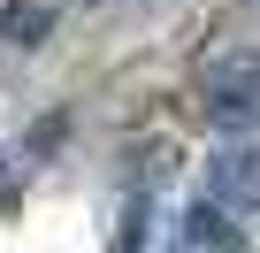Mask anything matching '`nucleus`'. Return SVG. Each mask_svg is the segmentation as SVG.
I'll return each instance as SVG.
<instances>
[{
	"label": "nucleus",
	"instance_id": "nucleus-2",
	"mask_svg": "<svg viewBox=\"0 0 260 253\" xmlns=\"http://www.w3.org/2000/svg\"><path fill=\"white\" fill-rule=\"evenodd\" d=\"M184 253H245V238H237V222H230V207L214 192L184 215Z\"/></svg>",
	"mask_w": 260,
	"mask_h": 253
},
{
	"label": "nucleus",
	"instance_id": "nucleus-1",
	"mask_svg": "<svg viewBox=\"0 0 260 253\" xmlns=\"http://www.w3.org/2000/svg\"><path fill=\"white\" fill-rule=\"evenodd\" d=\"M207 123L214 131H260V69L230 62L207 77Z\"/></svg>",
	"mask_w": 260,
	"mask_h": 253
},
{
	"label": "nucleus",
	"instance_id": "nucleus-3",
	"mask_svg": "<svg viewBox=\"0 0 260 253\" xmlns=\"http://www.w3.org/2000/svg\"><path fill=\"white\" fill-rule=\"evenodd\" d=\"M207 192H214L222 207H252V200H260V161H252V154H222L214 177H207Z\"/></svg>",
	"mask_w": 260,
	"mask_h": 253
}]
</instances>
